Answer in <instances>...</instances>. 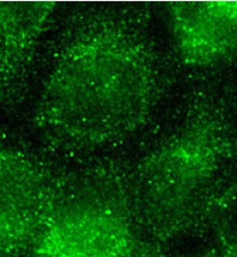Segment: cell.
<instances>
[{
	"label": "cell",
	"instance_id": "6da1fadb",
	"mask_svg": "<svg viewBox=\"0 0 237 257\" xmlns=\"http://www.w3.org/2000/svg\"><path fill=\"white\" fill-rule=\"evenodd\" d=\"M130 16L88 14L59 46L34 112L38 133L56 149H106L155 114L166 87L159 49Z\"/></svg>",
	"mask_w": 237,
	"mask_h": 257
},
{
	"label": "cell",
	"instance_id": "8992f818",
	"mask_svg": "<svg viewBox=\"0 0 237 257\" xmlns=\"http://www.w3.org/2000/svg\"><path fill=\"white\" fill-rule=\"evenodd\" d=\"M55 9L49 2H0V108L15 105L24 95Z\"/></svg>",
	"mask_w": 237,
	"mask_h": 257
},
{
	"label": "cell",
	"instance_id": "3957f363",
	"mask_svg": "<svg viewBox=\"0 0 237 257\" xmlns=\"http://www.w3.org/2000/svg\"><path fill=\"white\" fill-rule=\"evenodd\" d=\"M31 257H162L130 209L127 175L71 177L66 194Z\"/></svg>",
	"mask_w": 237,
	"mask_h": 257
},
{
	"label": "cell",
	"instance_id": "7a4b0ae2",
	"mask_svg": "<svg viewBox=\"0 0 237 257\" xmlns=\"http://www.w3.org/2000/svg\"><path fill=\"white\" fill-rule=\"evenodd\" d=\"M235 139L224 118L202 113L142 158L130 175V209L145 238L160 244L213 220L230 199Z\"/></svg>",
	"mask_w": 237,
	"mask_h": 257
},
{
	"label": "cell",
	"instance_id": "5b68a950",
	"mask_svg": "<svg viewBox=\"0 0 237 257\" xmlns=\"http://www.w3.org/2000/svg\"><path fill=\"white\" fill-rule=\"evenodd\" d=\"M166 12L176 51L186 65L216 66L236 54V2H178Z\"/></svg>",
	"mask_w": 237,
	"mask_h": 257
},
{
	"label": "cell",
	"instance_id": "277c9868",
	"mask_svg": "<svg viewBox=\"0 0 237 257\" xmlns=\"http://www.w3.org/2000/svg\"><path fill=\"white\" fill-rule=\"evenodd\" d=\"M71 177L0 141V257H31Z\"/></svg>",
	"mask_w": 237,
	"mask_h": 257
}]
</instances>
